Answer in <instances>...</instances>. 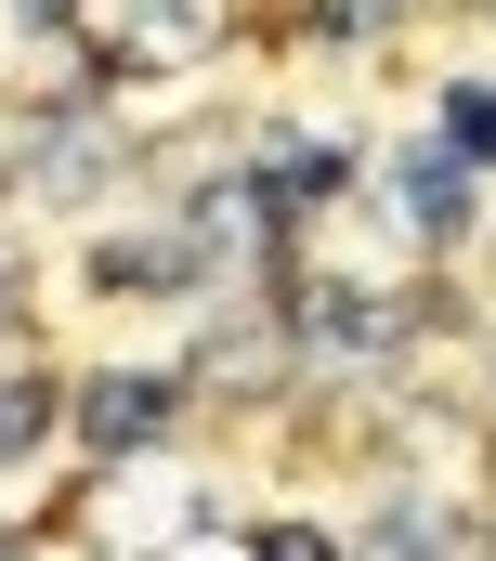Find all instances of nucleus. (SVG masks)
I'll list each match as a JSON object with an SVG mask.
<instances>
[{
	"mask_svg": "<svg viewBox=\"0 0 496 561\" xmlns=\"http://www.w3.org/2000/svg\"><path fill=\"white\" fill-rule=\"evenodd\" d=\"M105 170H119V131H105L92 105H40V118L13 131V183H26V196H92Z\"/></svg>",
	"mask_w": 496,
	"mask_h": 561,
	"instance_id": "1",
	"label": "nucleus"
},
{
	"mask_svg": "<svg viewBox=\"0 0 496 561\" xmlns=\"http://www.w3.org/2000/svg\"><path fill=\"white\" fill-rule=\"evenodd\" d=\"M274 222H288V196H274L261 170H236V183H210V196L183 209V249H196V275H223V262H261V249H274Z\"/></svg>",
	"mask_w": 496,
	"mask_h": 561,
	"instance_id": "2",
	"label": "nucleus"
},
{
	"mask_svg": "<svg viewBox=\"0 0 496 561\" xmlns=\"http://www.w3.org/2000/svg\"><path fill=\"white\" fill-rule=\"evenodd\" d=\"M223 39V0H105V53L119 66H196Z\"/></svg>",
	"mask_w": 496,
	"mask_h": 561,
	"instance_id": "3",
	"label": "nucleus"
},
{
	"mask_svg": "<svg viewBox=\"0 0 496 561\" xmlns=\"http://www.w3.org/2000/svg\"><path fill=\"white\" fill-rule=\"evenodd\" d=\"M92 536H105V549H170V536H196V496H183V483L144 496V457H105V483H92Z\"/></svg>",
	"mask_w": 496,
	"mask_h": 561,
	"instance_id": "4",
	"label": "nucleus"
},
{
	"mask_svg": "<svg viewBox=\"0 0 496 561\" xmlns=\"http://www.w3.org/2000/svg\"><path fill=\"white\" fill-rule=\"evenodd\" d=\"M288 340H301V366H379V353H392V300L314 287V300L288 313Z\"/></svg>",
	"mask_w": 496,
	"mask_h": 561,
	"instance_id": "5",
	"label": "nucleus"
},
{
	"mask_svg": "<svg viewBox=\"0 0 496 561\" xmlns=\"http://www.w3.org/2000/svg\"><path fill=\"white\" fill-rule=\"evenodd\" d=\"M170 419V379H92V392H79V444H92V470H105V457H144V431Z\"/></svg>",
	"mask_w": 496,
	"mask_h": 561,
	"instance_id": "6",
	"label": "nucleus"
},
{
	"mask_svg": "<svg viewBox=\"0 0 496 561\" xmlns=\"http://www.w3.org/2000/svg\"><path fill=\"white\" fill-rule=\"evenodd\" d=\"M392 183H405V222H418L431 249H458V236H471V170H458L444 144H405V170H392Z\"/></svg>",
	"mask_w": 496,
	"mask_h": 561,
	"instance_id": "7",
	"label": "nucleus"
},
{
	"mask_svg": "<svg viewBox=\"0 0 496 561\" xmlns=\"http://www.w3.org/2000/svg\"><path fill=\"white\" fill-rule=\"evenodd\" d=\"M92 287H196V249H183V222H170V236H119V249L92 262Z\"/></svg>",
	"mask_w": 496,
	"mask_h": 561,
	"instance_id": "8",
	"label": "nucleus"
},
{
	"mask_svg": "<svg viewBox=\"0 0 496 561\" xmlns=\"http://www.w3.org/2000/svg\"><path fill=\"white\" fill-rule=\"evenodd\" d=\"M248 170H261V183H274V196H288V209H301V196H327V183H340V157H327V144H314V131H261V144H248Z\"/></svg>",
	"mask_w": 496,
	"mask_h": 561,
	"instance_id": "9",
	"label": "nucleus"
},
{
	"mask_svg": "<svg viewBox=\"0 0 496 561\" xmlns=\"http://www.w3.org/2000/svg\"><path fill=\"white\" fill-rule=\"evenodd\" d=\"M444 157H458V170H496V92H484V79L444 92Z\"/></svg>",
	"mask_w": 496,
	"mask_h": 561,
	"instance_id": "10",
	"label": "nucleus"
},
{
	"mask_svg": "<svg viewBox=\"0 0 496 561\" xmlns=\"http://www.w3.org/2000/svg\"><path fill=\"white\" fill-rule=\"evenodd\" d=\"M261 561H340V549H327L314 523H274V536H261Z\"/></svg>",
	"mask_w": 496,
	"mask_h": 561,
	"instance_id": "11",
	"label": "nucleus"
},
{
	"mask_svg": "<svg viewBox=\"0 0 496 561\" xmlns=\"http://www.w3.org/2000/svg\"><path fill=\"white\" fill-rule=\"evenodd\" d=\"M13 13H26V26H66V13H79V0H13Z\"/></svg>",
	"mask_w": 496,
	"mask_h": 561,
	"instance_id": "12",
	"label": "nucleus"
},
{
	"mask_svg": "<svg viewBox=\"0 0 496 561\" xmlns=\"http://www.w3.org/2000/svg\"><path fill=\"white\" fill-rule=\"evenodd\" d=\"M13 275H26V262H13V222H0V300H13Z\"/></svg>",
	"mask_w": 496,
	"mask_h": 561,
	"instance_id": "13",
	"label": "nucleus"
},
{
	"mask_svg": "<svg viewBox=\"0 0 496 561\" xmlns=\"http://www.w3.org/2000/svg\"><path fill=\"white\" fill-rule=\"evenodd\" d=\"M484 13H496V0H484Z\"/></svg>",
	"mask_w": 496,
	"mask_h": 561,
	"instance_id": "14",
	"label": "nucleus"
},
{
	"mask_svg": "<svg viewBox=\"0 0 496 561\" xmlns=\"http://www.w3.org/2000/svg\"><path fill=\"white\" fill-rule=\"evenodd\" d=\"M0 561H13V549H0Z\"/></svg>",
	"mask_w": 496,
	"mask_h": 561,
	"instance_id": "15",
	"label": "nucleus"
}]
</instances>
